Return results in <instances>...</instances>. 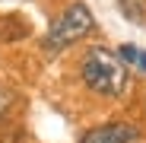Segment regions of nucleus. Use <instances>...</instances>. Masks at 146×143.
Here are the masks:
<instances>
[{"label":"nucleus","instance_id":"obj_2","mask_svg":"<svg viewBox=\"0 0 146 143\" xmlns=\"http://www.w3.org/2000/svg\"><path fill=\"white\" fill-rule=\"evenodd\" d=\"M92 13L86 3H70L54 22H51V29H48L44 35V48L48 51H64V48L70 45H76L80 38H86L92 32Z\"/></svg>","mask_w":146,"mask_h":143},{"label":"nucleus","instance_id":"obj_4","mask_svg":"<svg viewBox=\"0 0 146 143\" xmlns=\"http://www.w3.org/2000/svg\"><path fill=\"white\" fill-rule=\"evenodd\" d=\"M117 54H121L124 64H133V67H140L143 73H146V51H140V48H133V45H121Z\"/></svg>","mask_w":146,"mask_h":143},{"label":"nucleus","instance_id":"obj_5","mask_svg":"<svg viewBox=\"0 0 146 143\" xmlns=\"http://www.w3.org/2000/svg\"><path fill=\"white\" fill-rule=\"evenodd\" d=\"M10 99H13V95H10V92H7L3 86H0V114L7 111V102H10Z\"/></svg>","mask_w":146,"mask_h":143},{"label":"nucleus","instance_id":"obj_3","mask_svg":"<svg viewBox=\"0 0 146 143\" xmlns=\"http://www.w3.org/2000/svg\"><path fill=\"white\" fill-rule=\"evenodd\" d=\"M133 140H137V127H133V124L111 121V124L89 127L80 143H133Z\"/></svg>","mask_w":146,"mask_h":143},{"label":"nucleus","instance_id":"obj_1","mask_svg":"<svg viewBox=\"0 0 146 143\" xmlns=\"http://www.w3.org/2000/svg\"><path fill=\"white\" fill-rule=\"evenodd\" d=\"M80 73H83V83L95 92V95H105V99H117L124 95L127 89V64L121 61L117 51L105 45H92L89 51L83 54V64H80Z\"/></svg>","mask_w":146,"mask_h":143}]
</instances>
